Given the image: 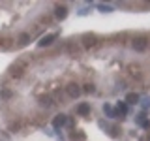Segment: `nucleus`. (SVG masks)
<instances>
[{"mask_svg": "<svg viewBox=\"0 0 150 141\" xmlns=\"http://www.w3.org/2000/svg\"><path fill=\"white\" fill-rule=\"evenodd\" d=\"M28 41H30V34H26V32H23V34L19 36V45H26Z\"/></svg>", "mask_w": 150, "mask_h": 141, "instance_id": "nucleus-11", "label": "nucleus"}, {"mask_svg": "<svg viewBox=\"0 0 150 141\" xmlns=\"http://www.w3.org/2000/svg\"><path fill=\"white\" fill-rule=\"evenodd\" d=\"M83 40H84V47H92V45H96V36H92V34H90V36L86 34V36L83 38Z\"/></svg>", "mask_w": 150, "mask_h": 141, "instance_id": "nucleus-10", "label": "nucleus"}, {"mask_svg": "<svg viewBox=\"0 0 150 141\" xmlns=\"http://www.w3.org/2000/svg\"><path fill=\"white\" fill-rule=\"evenodd\" d=\"M131 45H133V49H135V51H139V53H141V51H144V49H146L148 41H146V38H135Z\"/></svg>", "mask_w": 150, "mask_h": 141, "instance_id": "nucleus-3", "label": "nucleus"}, {"mask_svg": "<svg viewBox=\"0 0 150 141\" xmlns=\"http://www.w3.org/2000/svg\"><path fill=\"white\" fill-rule=\"evenodd\" d=\"M139 94H135V92H129L128 96H126V103H139Z\"/></svg>", "mask_w": 150, "mask_h": 141, "instance_id": "nucleus-9", "label": "nucleus"}, {"mask_svg": "<svg viewBox=\"0 0 150 141\" xmlns=\"http://www.w3.org/2000/svg\"><path fill=\"white\" fill-rule=\"evenodd\" d=\"M77 113L81 117H86V115H90V103H79V107H77Z\"/></svg>", "mask_w": 150, "mask_h": 141, "instance_id": "nucleus-6", "label": "nucleus"}, {"mask_svg": "<svg viewBox=\"0 0 150 141\" xmlns=\"http://www.w3.org/2000/svg\"><path fill=\"white\" fill-rule=\"evenodd\" d=\"M66 90H68V94L71 98H79V96H81V92H83V88L79 87V85H75V83H69L68 87H66Z\"/></svg>", "mask_w": 150, "mask_h": 141, "instance_id": "nucleus-1", "label": "nucleus"}, {"mask_svg": "<svg viewBox=\"0 0 150 141\" xmlns=\"http://www.w3.org/2000/svg\"><path fill=\"white\" fill-rule=\"evenodd\" d=\"M66 122H68V117H66V115H56L54 120H53V126H54V128H62Z\"/></svg>", "mask_w": 150, "mask_h": 141, "instance_id": "nucleus-5", "label": "nucleus"}, {"mask_svg": "<svg viewBox=\"0 0 150 141\" xmlns=\"http://www.w3.org/2000/svg\"><path fill=\"white\" fill-rule=\"evenodd\" d=\"M83 92H96V87H94V85H84V88H83Z\"/></svg>", "mask_w": 150, "mask_h": 141, "instance_id": "nucleus-14", "label": "nucleus"}, {"mask_svg": "<svg viewBox=\"0 0 150 141\" xmlns=\"http://www.w3.org/2000/svg\"><path fill=\"white\" fill-rule=\"evenodd\" d=\"M56 38H58V34H56V32H53V34H47V36H43L40 41H38V45H40V47H47V45L53 43Z\"/></svg>", "mask_w": 150, "mask_h": 141, "instance_id": "nucleus-2", "label": "nucleus"}, {"mask_svg": "<svg viewBox=\"0 0 150 141\" xmlns=\"http://www.w3.org/2000/svg\"><path fill=\"white\" fill-rule=\"evenodd\" d=\"M54 17L60 19V21H64V19L68 17V8L66 6H56L54 8Z\"/></svg>", "mask_w": 150, "mask_h": 141, "instance_id": "nucleus-4", "label": "nucleus"}, {"mask_svg": "<svg viewBox=\"0 0 150 141\" xmlns=\"http://www.w3.org/2000/svg\"><path fill=\"white\" fill-rule=\"evenodd\" d=\"M98 8H100V11H103V13L112 11V8H111V6H105V4H98Z\"/></svg>", "mask_w": 150, "mask_h": 141, "instance_id": "nucleus-13", "label": "nucleus"}, {"mask_svg": "<svg viewBox=\"0 0 150 141\" xmlns=\"http://www.w3.org/2000/svg\"><path fill=\"white\" fill-rule=\"evenodd\" d=\"M2 96H4V98H9V96H11V92H9V90H4Z\"/></svg>", "mask_w": 150, "mask_h": 141, "instance_id": "nucleus-16", "label": "nucleus"}, {"mask_svg": "<svg viewBox=\"0 0 150 141\" xmlns=\"http://www.w3.org/2000/svg\"><path fill=\"white\" fill-rule=\"evenodd\" d=\"M143 107H144V109L150 107V98H144V100H143Z\"/></svg>", "mask_w": 150, "mask_h": 141, "instance_id": "nucleus-15", "label": "nucleus"}, {"mask_svg": "<svg viewBox=\"0 0 150 141\" xmlns=\"http://www.w3.org/2000/svg\"><path fill=\"white\" fill-rule=\"evenodd\" d=\"M148 141H150V134H148Z\"/></svg>", "mask_w": 150, "mask_h": 141, "instance_id": "nucleus-17", "label": "nucleus"}, {"mask_svg": "<svg viewBox=\"0 0 150 141\" xmlns=\"http://www.w3.org/2000/svg\"><path fill=\"white\" fill-rule=\"evenodd\" d=\"M103 111H105L107 115L111 117V119H120V117H118V111H116V109H112L109 103H105V105H103Z\"/></svg>", "mask_w": 150, "mask_h": 141, "instance_id": "nucleus-7", "label": "nucleus"}, {"mask_svg": "<svg viewBox=\"0 0 150 141\" xmlns=\"http://www.w3.org/2000/svg\"><path fill=\"white\" fill-rule=\"evenodd\" d=\"M40 103L43 107H51V105H53V100H51L49 96H45V98H41V100H40Z\"/></svg>", "mask_w": 150, "mask_h": 141, "instance_id": "nucleus-12", "label": "nucleus"}, {"mask_svg": "<svg viewBox=\"0 0 150 141\" xmlns=\"http://www.w3.org/2000/svg\"><path fill=\"white\" fill-rule=\"evenodd\" d=\"M116 111H118V117H120V119H124V115L128 113V103H126V102H120Z\"/></svg>", "mask_w": 150, "mask_h": 141, "instance_id": "nucleus-8", "label": "nucleus"}]
</instances>
